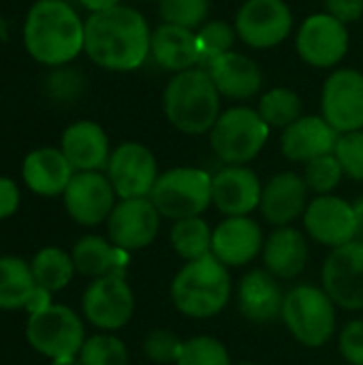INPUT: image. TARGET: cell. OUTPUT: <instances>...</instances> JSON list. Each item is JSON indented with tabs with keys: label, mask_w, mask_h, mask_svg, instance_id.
Listing matches in <instances>:
<instances>
[{
	"label": "cell",
	"mask_w": 363,
	"mask_h": 365,
	"mask_svg": "<svg viewBox=\"0 0 363 365\" xmlns=\"http://www.w3.org/2000/svg\"><path fill=\"white\" fill-rule=\"evenodd\" d=\"M263 269H267L278 280H293L297 278L310 259V246L306 240V233L289 227H278L270 233V237L263 244Z\"/></svg>",
	"instance_id": "cell-22"
},
{
	"label": "cell",
	"mask_w": 363,
	"mask_h": 365,
	"mask_svg": "<svg viewBox=\"0 0 363 365\" xmlns=\"http://www.w3.org/2000/svg\"><path fill=\"white\" fill-rule=\"evenodd\" d=\"M152 32L143 15L131 6H113L92 13L86 21L83 51L107 71H135L150 53Z\"/></svg>",
	"instance_id": "cell-1"
},
{
	"label": "cell",
	"mask_w": 363,
	"mask_h": 365,
	"mask_svg": "<svg viewBox=\"0 0 363 365\" xmlns=\"http://www.w3.org/2000/svg\"><path fill=\"white\" fill-rule=\"evenodd\" d=\"M235 365H259V364H252V361H242V364H235Z\"/></svg>",
	"instance_id": "cell-47"
},
{
	"label": "cell",
	"mask_w": 363,
	"mask_h": 365,
	"mask_svg": "<svg viewBox=\"0 0 363 365\" xmlns=\"http://www.w3.org/2000/svg\"><path fill=\"white\" fill-rule=\"evenodd\" d=\"M340 133L323 115H302L287 126L280 137L285 158L293 163H310L319 156L334 154Z\"/></svg>",
	"instance_id": "cell-21"
},
{
	"label": "cell",
	"mask_w": 363,
	"mask_h": 365,
	"mask_svg": "<svg viewBox=\"0 0 363 365\" xmlns=\"http://www.w3.org/2000/svg\"><path fill=\"white\" fill-rule=\"evenodd\" d=\"M21 175L32 192L41 197H56V195H64L68 182L75 175V169L71 167L62 150L41 148L26 156Z\"/></svg>",
	"instance_id": "cell-26"
},
{
	"label": "cell",
	"mask_w": 363,
	"mask_h": 365,
	"mask_svg": "<svg viewBox=\"0 0 363 365\" xmlns=\"http://www.w3.org/2000/svg\"><path fill=\"white\" fill-rule=\"evenodd\" d=\"M334 154L347 178L363 182V130L340 135Z\"/></svg>",
	"instance_id": "cell-39"
},
{
	"label": "cell",
	"mask_w": 363,
	"mask_h": 365,
	"mask_svg": "<svg viewBox=\"0 0 363 365\" xmlns=\"http://www.w3.org/2000/svg\"><path fill=\"white\" fill-rule=\"evenodd\" d=\"M71 259H73L75 272L96 280V278L113 276V274L124 276L126 267H128L131 252L113 246L105 237L86 235L73 246Z\"/></svg>",
	"instance_id": "cell-28"
},
{
	"label": "cell",
	"mask_w": 363,
	"mask_h": 365,
	"mask_svg": "<svg viewBox=\"0 0 363 365\" xmlns=\"http://www.w3.org/2000/svg\"><path fill=\"white\" fill-rule=\"evenodd\" d=\"M83 9H88L90 13H101V11H107V9H113V6H120L122 0H79Z\"/></svg>",
	"instance_id": "cell-44"
},
{
	"label": "cell",
	"mask_w": 363,
	"mask_h": 365,
	"mask_svg": "<svg viewBox=\"0 0 363 365\" xmlns=\"http://www.w3.org/2000/svg\"><path fill=\"white\" fill-rule=\"evenodd\" d=\"M336 308L323 287L297 284L285 295L280 319L302 346L321 349L336 334Z\"/></svg>",
	"instance_id": "cell-5"
},
{
	"label": "cell",
	"mask_w": 363,
	"mask_h": 365,
	"mask_svg": "<svg viewBox=\"0 0 363 365\" xmlns=\"http://www.w3.org/2000/svg\"><path fill=\"white\" fill-rule=\"evenodd\" d=\"M150 53L165 71H171L175 75L190 71L199 64L197 32L173 24H160L152 32Z\"/></svg>",
	"instance_id": "cell-27"
},
{
	"label": "cell",
	"mask_w": 363,
	"mask_h": 365,
	"mask_svg": "<svg viewBox=\"0 0 363 365\" xmlns=\"http://www.w3.org/2000/svg\"><path fill=\"white\" fill-rule=\"evenodd\" d=\"M263 184L246 165H227L212 175V205L227 216H250L261 203Z\"/></svg>",
	"instance_id": "cell-18"
},
{
	"label": "cell",
	"mask_w": 363,
	"mask_h": 365,
	"mask_svg": "<svg viewBox=\"0 0 363 365\" xmlns=\"http://www.w3.org/2000/svg\"><path fill=\"white\" fill-rule=\"evenodd\" d=\"M30 269H32L36 287H43L49 293L62 291L73 280V274H75L71 255L53 246L39 250L30 263Z\"/></svg>",
	"instance_id": "cell-31"
},
{
	"label": "cell",
	"mask_w": 363,
	"mask_h": 365,
	"mask_svg": "<svg viewBox=\"0 0 363 365\" xmlns=\"http://www.w3.org/2000/svg\"><path fill=\"white\" fill-rule=\"evenodd\" d=\"M49 295H51L49 291H45L43 287H36V289L32 291L28 304H26V310H28L30 314H36V312L49 308V306H51V297H49Z\"/></svg>",
	"instance_id": "cell-43"
},
{
	"label": "cell",
	"mask_w": 363,
	"mask_h": 365,
	"mask_svg": "<svg viewBox=\"0 0 363 365\" xmlns=\"http://www.w3.org/2000/svg\"><path fill=\"white\" fill-rule=\"evenodd\" d=\"M302 220L306 235H310L312 242L332 250L353 242L359 235L357 207L336 195L315 197L308 203Z\"/></svg>",
	"instance_id": "cell-9"
},
{
	"label": "cell",
	"mask_w": 363,
	"mask_h": 365,
	"mask_svg": "<svg viewBox=\"0 0 363 365\" xmlns=\"http://www.w3.org/2000/svg\"><path fill=\"white\" fill-rule=\"evenodd\" d=\"M321 287L338 308L363 310V242L353 240L334 248L321 269Z\"/></svg>",
	"instance_id": "cell-10"
},
{
	"label": "cell",
	"mask_w": 363,
	"mask_h": 365,
	"mask_svg": "<svg viewBox=\"0 0 363 365\" xmlns=\"http://www.w3.org/2000/svg\"><path fill=\"white\" fill-rule=\"evenodd\" d=\"M295 47L300 58L315 68L336 66L349 51L347 26L329 13H315L297 30Z\"/></svg>",
	"instance_id": "cell-16"
},
{
	"label": "cell",
	"mask_w": 363,
	"mask_h": 365,
	"mask_svg": "<svg viewBox=\"0 0 363 365\" xmlns=\"http://www.w3.org/2000/svg\"><path fill=\"white\" fill-rule=\"evenodd\" d=\"M150 201L167 220L203 216L212 205V175L197 167H175L158 175Z\"/></svg>",
	"instance_id": "cell-6"
},
{
	"label": "cell",
	"mask_w": 363,
	"mask_h": 365,
	"mask_svg": "<svg viewBox=\"0 0 363 365\" xmlns=\"http://www.w3.org/2000/svg\"><path fill=\"white\" fill-rule=\"evenodd\" d=\"M158 175L154 154L137 141L118 145L107 163V178L120 199L150 197Z\"/></svg>",
	"instance_id": "cell-13"
},
{
	"label": "cell",
	"mask_w": 363,
	"mask_h": 365,
	"mask_svg": "<svg viewBox=\"0 0 363 365\" xmlns=\"http://www.w3.org/2000/svg\"><path fill=\"white\" fill-rule=\"evenodd\" d=\"M184 340L169 329H152L143 340L145 357L156 365H178Z\"/></svg>",
	"instance_id": "cell-38"
},
{
	"label": "cell",
	"mask_w": 363,
	"mask_h": 365,
	"mask_svg": "<svg viewBox=\"0 0 363 365\" xmlns=\"http://www.w3.org/2000/svg\"><path fill=\"white\" fill-rule=\"evenodd\" d=\"M263 231L250 216H227L212 233V255L227 267H244L263 252Z\"/></svg>",
	"instance_id": "cell-19"
},
{
	"label": "cell",
	"mask_w": 363,
	"mask_h": 365,
	"mask_svg": "<svg viewBox=\"0 0 363 365\" xmlns=\"http://www.w3.org/2000/svg\"><path fill=\"white\" fill-rule=\"evenodd\" d=\"M62 154L77 171H101L109 163V139L105 130L90 120L71 124L62 135Z\"/></svg>",
	"instance_id": "cell-24"
},
{
	"label": "cell",
	"mask_w": 363,
	"mask_h": 365,
	"mask_svg": "<svg viewBox=\"0 0 363 365\" xmlns=\"http://www.w3.org/2000/svg\"><path fill=\"white\" fill-rule=\"evenodd\" d=\"M205 71L210 73L220 96L227 98H250L259 94L263 86V73L259 64L237 51H227L212 60Z\"/></svg>",
	"instance_id": "cell-25"
},
{
	"label": "cell",
	"mask_w": 363,
	"mask_h": 365,
	"mask_svg": "<svg viewBox=\"0 0 363 365\" xmlns=\"http://www.w3.org/2000/svg\"><path fill=\"white\" fill-rule=\"evenodd\" d=\"M86 21L64 0H39L28 11L24 24V45L28 53L47 66H60L83 51Z\"/></svg>",
	"instance_id": "cell-2"
},
{
	"label": "cell",
	"mask_w": 363,
	"mask_h": 365,
	"mask_svg": "<svg viewBox=\"0 0 363 365\" xmlns=\"http://www.w3.org/2000/svg\"><path fill=\"white\" fill-rule=\"evenodd\" d=\"M338 349L349 365H363V319L349 321L342 327Z\"/></svg>",
	"instance_id": "cell-40"
},
{
	"label": "cell",
	"mask_w": 363,
	"mask_h": 365,
	"mask_svg": "<svg viewBox=\"0 0 363 365\" xmlns=\"http://www.w3.org/2000/svg\"><path fill=\"white\" fill-rule=\"evenodd\" d=\"M235 26L214 19L208 21L199 28L197 32V45H199V64L208 66L212 60H216L218 56L227 53L233 49L235 43Z\"/></svg>",
	"instance_id": "cell-33"
},
{
	"label": "cell",
	"mask_w": 363,
	"mask_h": 365,
	"mask_svg": "<svg viewBox=\"0 0 363 365\" xmlns=\"http://www.w3.org/2000/svg\"><path fill=\"white\" fill-rule=\"evenodd\" d=\"M51 365H81V361H79V357H64V359L51 361Z\"/></svg>",
	"instance_id": "cell-45"
},
{
	"label": "cell",
	"mask_w": 363,
	"mask_h": 365,
	"mask_svg": "<svg viewBox=\"0 0 363 365\" xmlns=\"http://www.w3.org/2000/svg\"><path fill=\"white\" fill-rule=\"evenodd\" d=\"M62 197L64 207L75 222L83 227H96L109 218L118 195L109 178L101 171H77Z\"/></svg>",
	"instance_id": "cell-17"
},
{
	"label": "cell",
	"mask_w": 363,
	"mask_h": 365,
	"mask_svg": "<svg viewBox=\"0 0 363 365\" xmlns=\"http://www.w3.org/2000/svg\"><path fill=\"white\" fill-rule=\"evenodd\" d=\"M212 233L214 229L208 225L203 216L175 220L169 233L171 248L186 263L197 261L205 255H212Z\"/></svg>",
	"instance_id": "cell-30"
},
{
	"label": "cell",
	"mask_w": 363,
	"mask_h": 365,
	"mask_svg": "<svg viewBox=\"0 0 363 365\" xmlns=\"http://www.w3.org/2000/svg\"><path fill=\"white\" fill-rule=\"evenodd\" d=\"M233 26L246 45L270 49L291 34L293 13L285 0H246L237 11Z\"/></svg>",
	"instance_id": "cell-11"
},
{
	"label": "cell",
	"mask_w": 363,
	"mask_h": 365,
	"mask_svg": "<svg viewBox=\"0 0 363 365\" xmlns=\"http://www.w3.org/2000/svg\"><path fill=\"white\" fill-rule=\"evenodd\" d=\"M285 295L278 278L267 269H252L240 282L237 308L250 323H272L282 314Z\"/></svg>",
	"instance_id": "cell-23"
},
{
	"label": "cell",
	"mask_w": 363,
	"mask_h": 365,
	"mask_svg": "<svg viewBox=\"0 0 363 365\" xmlns=\"http://www.w3.org/2000/svg\"><path fill=\"white\" fill-rule=\"evenodd\" d=\"M229 299L231 274L214 255L184 263L171 280V302L188 319H214L225 310Z\"/></svg>",
	"instance_id": "cell-3"
},
{
	"label": "cell",
	"mask_w": 363,
	"mask_h": 365,
	"mask_svg": "<svg viewBox=\"0 0 363 365\" xmlns=\"http://www.w3.org/2000/svg\"><path fill=\"white\" fill-rule=\"evenodd\" d=\"M308 186L302 175L293 171H282L276 173L263 184L261 192V216L272 225V227H289L297 218L304 216L308 207Z\"/></svg>",
	"instance_id": "cell-20"
},
{
	"label": "cell",
	"mask_w": 363,
	"mask_h": 365,
	"mask_svg": "<svg viewBox=\"0 0 363 365\" xmlns=\"http://www.w3.org/2000/svg\"><path fill=\"white\" fill-rule=\"evenodd\" d=\"M357 207V214H359V229H362V225H363V199H362V203L359 205H355Z\"/></svg>",
	"instance_id": "cell-46"
},
{
	"label": "cell",
	"mask_w": 363,
	"mask_h": 365,
	"mask_svg": "<svg viewBox=\"0 0 363 365\" xmlns=\"http://www.w3.org/2000/svg\"><path fill=\"white\" fill-rule=\"evenodd\" d=\"M26 338L36 353L56 361L77 357L86 342V331L81 319L71 308L51 304L49 308L30 314Z\"/></svg>",
	"instance_id": "cell-8"
},
{
	"label": "cell",
	"mask_w": 363,
	"mask_h": 365,
	"mask_svg": "<svg viewBox=\"0 0 363 365\" xmlns=\"http://www.w3.org/2000/svg\"><path fill=\"white\" fill-rule=\"evenodd\" d=\"M163 216L150 201V197L141 199H120L113 212L107 218V235L109 242L126 252L148 248L160 229Z\"/></svg>",
	"instance_id": "cell-15"
},
{
	"label": "cell",
	"mask_w": 363,
	"mask_h": 365,
	"mask_svg": "<svg viewBox=\"0 0 363 365\" xmlns=\"http://www.w3.org/2000/svg\"><path fill=\"white\" fill-rule=\"evenodd\" d=\"M158 11L163 24L195 30L205 24L210 13V0H160Z\"/></svg>",
	"instance_id": "cell-37"
},
{
	"label": "cell",
	"mask_w": 363,
	"mask_h": 365,
	"mask_svg": "<svg viewBox=\"0 0 363 365\" xmlns=\"http://www.w3.org/2000/svg\"><path fill=\"white\" fill-rule=\"evenodd\" d=\"M34 289H36V282L26 261L17 257L0 259V308L2 310L26 308Z\"/></svg>",
	"instance_id": "cell-29"
},
{
	"label": "cell",
	"mask_w": 363,
	"mask_h": 365,
	"mask_svg": "<svg viewBox=\"0 0 363 365\" xmlns=\"http://www.w3.org/2000/svg\"><path fill=\"white\" fill-rule=\"evenodd\" d=\"M178 365H233L227 346L212 336H195L184 340Z\"/></svg>",
	"instance_id": "cell-36"
},
{
	"label": "cell",
	"mask_w": 363,
	"mask_h": 365,
	"mask_svg": "<svg viewBox=\"0 0 363 365\" xmlns=\"http://www.w3.org/2000/svg\"><path fill=\"white\" fill-rule=\"evenodd\" d=\"M325 13L347 26L351 21H357L363 15V0H325Z\"/></svg>",
	"instance_id": "cell-41"
},
{
	"label": "cell",
	"mask_w": 363,
	"mask_h": 365,
	"mask_svg": "<svg viewBox=\"0 0 363 365\" xmlns=\"http://www.w3.org/2000/svg\"><path fill=\"white\" fill-rule=\"evenodd\" d=\"M19 207V190L13 180L0 178V220L13 216Z\"/></svg>",
	"instance_id": "cell-42"
},
{
	"label": "cell",
	"mask_w": 363,
	"mask_h": 365,
	"mask_svg": "<svg viewBox=\"0 0 363 365\" xmlns=\"http://www.w3.org/2000/svg\"><path fill=\"white\" fill-rule=\"evenodd\" d=\"M259 115L270 128H287L302 118V98L289 88H274L259 101Z\"/></svg>",
	"instance_id": "cell-32"
},
{
	"label": "cell",
	"mask_w": 363,
	"mask_h": 365,
	"mask_svg": "<svg viewBox=\"0 0 363 365\" xmlns=\"http://www.w3.org/2000/svg\"><path fill=\"white\" fill-rule=\"evenodd\" d=\"M302 178H304L308 190L315 192L317 197H321V195H332L338 188V184L344 178V171H342L336 154H325V156H319V158L306 163V171Z\"/></svg>",
	"instance_id": "cell-35"
},
{
	"label": "cell",
	"mask_w": 363,
	"mask_h": 365,
	"mask_svg": "<svg viewBox=\"0 0 363 365\" xmlns=\"http://www.w3.org/2000/svg\"><path fill=\"white\" fill-rule=\"evenodd\" d=\"M77 357L81 365H128V349L120 338L98 334L83 342Z\"/></svg>",
	"instance_id": "cell-34"
},
{
	"label": "cell",
	"mask_w": 363,
	"mask_h": 365,
	"mask_svg": "<svg viewBox=\"0 0 363 365\" xmlns=\"http://www.w3.org/2000/svg\"><path fill=\"white\" fill-rule=\"evenodd\" d=\"M83 317L103 331L122 329L135 312V295L124 276H103L90 282L83 293Z\"/></svg>",
	"instance_id": "cell-12"
},
{
	"label": "cell",
	"mask_w": 363,
	"mask_h": 365,
	"mask_svg": "<svg viewBox=\"0 0 363 365\" xmlns=\"http://www.w3.org/2000/svg\"><path fill=\"white\" fill-rule=\"evenodd\" d=\"M163 109L169 124L180 133L203 135L220 118V92L205 68H190L167 83Z\"/></svg>",
	"instance_id": "cell-4"
},
{
	"label": "cell",
	"mask_w": 363,
	"mask_h": 365,
	"mask_svg": "<svg viewBox=\"0 0 363 365\" xmlns=\"http://www.w3.org/2000/svg\"><path fill=\"white\" fill-rule=\"evenodd\" d=\"M321 111L340 135L363 130V73L355 68L334 71L321 92Z\"/></svg>",
	"instance_id": "cell-14"
},
{
	"label": "cell",
	"mask_w": 363,
	"mask_h": 365,
	"mask_svg": "<svg viewBox=\"0 0 363 365\" xmlns=\"http://www.w3.org/2000/svg\"><path fill=\"white\" fill-rule=\"evenodd\" d=\"M270 139V126L250 107H231L210 130V143L225 165H246L255 160Z\"/></svg>",
	"instance_id": "cell-7"
}]
</instances>
